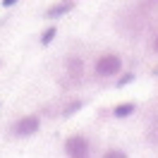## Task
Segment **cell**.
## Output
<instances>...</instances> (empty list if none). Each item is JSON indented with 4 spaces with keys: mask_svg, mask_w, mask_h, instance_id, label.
I'll use <instances>...</instances> for the list:
<instances>
[{
    "mask_svg": "<svg viewBox=\"0 0 158 158\" xmlns=\"http://www.w3.org/2000/svg\"><path fill=\"white\" fill-rule=\"evenodd\" d=\"M122 72V58H120L118 53H106V55H101L96 60V74L98 77H115Z\"/></svg>",
    "mask_w": 158,
    "mask_h": 158,
    "instance_id": "1",
    "label": "cell"
},
{
    "mask_svg": "<svg viewBox=\"0 0 158 158\" xmlns=\"http://www.w3.org/2000/svg\"><path fill=\"white\" fill-rule=\"evenodd\" d=\"M89 139L84 137V134H72V137H67V141H65V153H67L69 158H86L89 156Z\"/></svg>",
    "mask_w": 158,
    "mask_h": 158,
    "instance_id": "2",
    "label": "cell"
},
{
    "mask_svg": "<svg viewBox=\"0 0 158 158\" xmlns=\"http://www.w3.org/2000/svg\"><path fill=\"white\" fill-rule=\"evenodd\" d=\"M41 129V120L36 115H24L12 125V134L15 137H34Z\"/></svg>",
    "mask_w": 158,
    "mask_h": 158,
    "instance_id": "3",
    "label": "cell"
},
{
    "mask_svg": "<svg viewBox=\"0 0 158 158\" xmlns=\"http://www.w3.org/2000/svg\"><path fill=\"white\" fill-rule=\"evenodd\" d=\"M65 72H67L69 84H79L84 79V60L81 55H67L65 60Z\"/></svg>",
    "mask_w": 158,
    "mask_h": 158,
    "instance_id": "4",
    "label": "cell"
},
{
    "mask_svg": "<svg viewBox=\"0 0 158 158\" xmlns=\"http://www.w3.org/2000/svg\"><path fill=\"white\" fill-rule=\"evenodd\" d=\"M72 7H74V2L62 0V2H58V5H53V7L46 10V17H48V19H60V17H65L67 12H72Z\"/></svg>",
    "mask_w": 158,
    "mask_h": 158,
    "instance_id": "5",
    "label": "cell"
},
{
    "mask_svg": "<svg viewBox=\"0 0 158 158\" xmlns=\"http://www.w3.org/2000/svg\"><path fill=\"white\" fill-rule=\"evenodd\" d=\"M134 110H137L134 103H120V106L113 108V115L118 120H125V118H129V115H134Z\"/></svg>",
    "mask_w": 158,
    "mask_h": 158,
    "instance_id": "6",
    "label": "cell"
},
{
    "mask_svg": "<svg viewBox=\"0 0 158 158\" xmlns=\"http://www.w3.org/2000/svg\"><path fill=\"white\" fill-rule=\"evenodd\" d=\"M81 106H84V103H81V101H79V98H74V101H69L67 106H65V108H62V113H60V115H62V118H72V115H74V113H79V110H81Z\"/></svg>",
    "mask_w": 158,
    "mask_h": 158,
    "instance_id": "7",
    "label": "cell"
},
{
    "mask_svg": "<svg viewBox=\"0 0 158 158\" xmlns=\"http://www.w3.org/2000/svg\"><path fill=\"white\" fill-rule=\"evenodd\" d=\"M55 36H58V27H48V29L41 34V46H50Z\"/></svg>",
    "mask_w": 158,
    "mask_h": 158,
    "instance_id": "8",
    "label": "cell"
},
{
    "mask_svg": "<svg viewBox=\"0 0 158 158\" xmlns=\"http://www.w3.org/2000/svg\"><path fill=\"white\" fill-rule=\"evenodd\" d=\"M103 156H106V158H125L127 153H125L122 148H108V151H106Z\"/></svg>",
    "mask_w": 158,
    "mask_h": 158,
    "instance_id": "9",
    "label": "cell"
},
{
    "mask_svg": "<svg viewBox=\"0 0 158 158\" xmlns=\"http://www.w3.org/2000/svg\"><path fill=\"white\" fill-rule=\"evenodd\" d=\"M132 79H134V74H132V72H127V74H122V79L118 81V86H125V84H129Z\"/></svg>",
    "mask_w": 158,
    "mask_h": 158,
    "instance_id": "10",
    "label": "cell"
},
{
    "mask_svg": "<svg viewBox=\"0 0 158 158\" xmlns=\"http://www.w3.org/2000/svg\"><path fill=\"white\" fill-rule=\"evenodd\" d=\"M15 2H19V0H2V7H12Z\"/></svg>",
    "mask_w": 158,
    "mask_h": 158,
    "instance_id": "11",
    "label": "cell"
},
{
    "mask_svg": "<svg viewBox=\"0 0 158 158\" xmlns=\"http://www.w3.org/2000/svg\"><path fill=\"white\" fill-rule=\"evenodd\" d=\"M153 50H156V53H158V36H156V39H153Z\"/></svg>",
    "mask_w": 158,
    "mask_h": 158,
    "instance_id": "12",
    "label": "cell"
},
{
    "mask_svg": "<svg viewBox=\"0 0 158 158\" xmlns=\"http://www.w3.org/2000/svg\"><path fill=\"white\" fill-rule=\"evenodd\" d=\"M151 2H158V0H151Z\"/></svg>",
    "mask_w": 158,
    "mask_h": 158,
    "instance_id": "13",
    "label": "cell"
},
{
    "mask_svg": "<svg viewBox=\"0 0 158 158\" xmlns=\"http://www.w3.org/2000/svg\"><path fill=\"white\" fill-rule=\"evenodd\" d=\"M69 2H74V0H69Z\"/></svg>",
    "mask_w": 158,
    "mask_h": 158,
    "instance_id": "14",
    "label": "cell"
}]
</instances>
